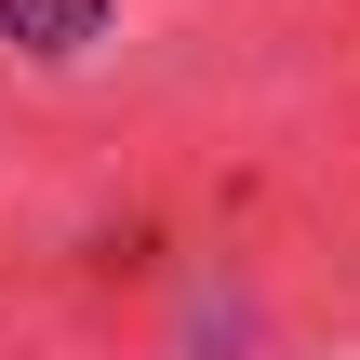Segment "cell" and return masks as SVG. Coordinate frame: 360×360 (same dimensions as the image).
<instances>
[{"label": "cell", "mask_w": 360, "mask_h": 360, "mask_svg": "<svg viewBox=\"0 0 360 360\" xmlns=\"http://www.w3.org/2000/svg\"><path fill=\"white\" fill-rule=\"evenodd\" d=\"M0 27H13L40 67H67V53H94V40H107V0H0Z\"/></svg>", "instance_id": "cell-1"}]
</instances>
